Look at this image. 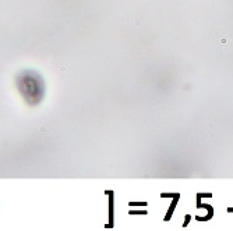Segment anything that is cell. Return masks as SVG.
Instances as JSON below:
<instances>
[{
    "instance_id": "obj_1",
    "label": "cell",
    "mask_w": 233,
    "mask_h": 231,
    "mask_svg": "<svg viewBox=\"0 0 233 231\" xmlns=\"http://www.w3.org/2000/svg\"><path fill=\"white\" fill-rule=\"evenodd\" d=\"M17 88L29 106H35L42 100L45 85L42 77L31 70H25L17 77Z\"/></svg>"
}]
</instances>
